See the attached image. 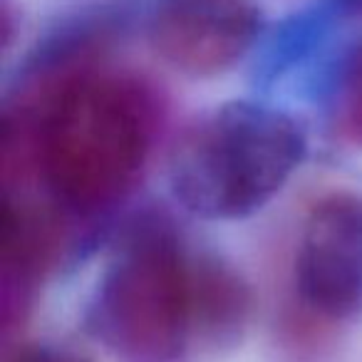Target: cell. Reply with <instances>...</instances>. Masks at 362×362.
<instances>
[{
	"mask_svg": "<svg viewBox=\"0 0 362 362\" xmlns=\"http://www.w3.org/2000/svg\"><path fill=\"white\" fill-rule=\"evenodd\" d=\"M251 291L164 218H139L97 276L87 330L119 362H197L241 337Z\"/></svg>",
	"mask_w": 362,
	"mask_h": 362,
	"instance_id": "1",
	"label": "cell"
},
{
	"mask_svg": "<svg viewBox=\"0 0 362 362\" xmlns=\"http://www.w3.org/2000/svg\"><path fill=\"white\" fill-rule=\"evenodd\" d=\"M159 127V100L141 77L80 65L47 75L21 100L6 132L28 139L52 202L97 214L124 202L144 176Z\"/></svg>",
	"mask_w": 362,
	"mask_h": 362,
	"instance_id": "2",
	"label": "cell"
},
{
	"mask_svg": "<svg viewBox=\"0 0 362 362\" xmlns=\"http://www.w3.org/2000/svg\"><path fill=\"white\" fill-rule=\"evenodd\" d=\"M305 134L291 115L228 102L197 117L169 154V187L204 221H238L266 209L305 159Z\"/></svg>",
	"mask_w": 362,
	"mask_h": 362,
	"instance_id": "3",
	"label": "cell"
},
{
	"mask_svg": "<svg viewBox=\"0 0 362 362\" xmlns=\"http://www.w3.org/2000/svg\"><path fill=\"white\" fill-rule=\"evenodd\" d=\"M296 291L315 317L340 322L362 308V194L330 192L303 221Z\"/></svg>",
	"mask_w": 362,
	"mask_h": 362,
	"instance_id": "4",
	"label": "cell"
},
{
	"mask_svg": "<svg viewBox=\"0 0 362 362\" xmlns=\"http://www.w3.org/2000/svg\"><path fill=\"white\" fill-rule=\"evenodd\" d=\"M146 35L171 70L218 77L256 45L261 13L253 0H156Z\"/></svg>",
	"mask_w": 362,
	"mask_h": 362,
	"instance_id": "5",
	"label": "cell"
},
{
	"mask_svg": "<svg viewBox=\"0 0 362 362\" xmlns=\"http://www.w3.org/2000/svg\"><path fill=\"white\" fill-rule=\"evenodd\" d=\"M325 112L335 139L362 149V42L342 55L327 92Z\"/></svg>",
	"mask_w": 362,
	"mask_h": 362,
	"instance_id": "6",
	"label": "cell"
},
{
	"mask_svg": "<svg viewBox=\"0 0 362 362\" xmlns=\"http://www.w3.org/2000/svg\"><path fill=\"white\" fill-rule=\"evenodd\" d=\"M13 362H95L90 357L80 355V352H72L67 347L57 345H30L23 347L16 355Z\"/></svg>",
	"mask_w": 362,
	"mask_h": 362,
	"instance_id": "7",
	"label": "cell"
}]
</instances>
